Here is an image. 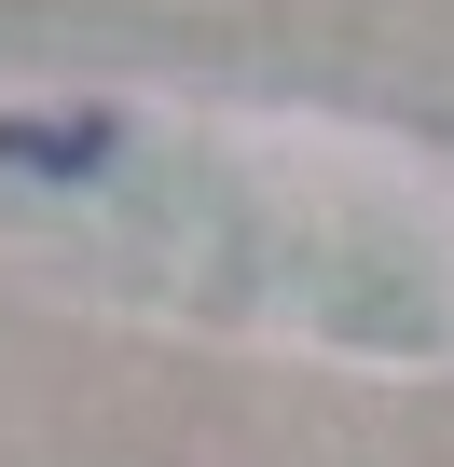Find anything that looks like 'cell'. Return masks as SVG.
Listing matches in <instances>:
<instances>
[{"mask_svg": "<svg viewBox=\"0 0 454 467\" xmlns=\"http://www.w3.org/2000/svg\"><path fill=\"white\" fill-rule=\"evenodd\" d=\"M124 151L111 110H69V124H28V110H0V165H28V179H97Z\"/></svg>", "mask_w": 454, "mask_h": 467, "instance_id": "obj_1", "label": "cell"}]
</instances>
